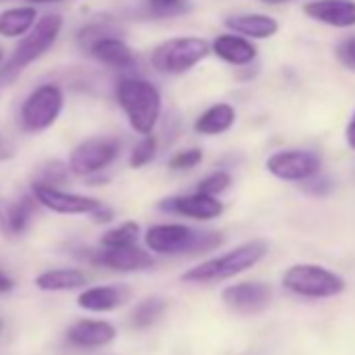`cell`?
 I'll return each mask as SVG.
<instances>
[{
	"instance_id": "obj_36",
	"label": "cell",
	"mask_w": 355,
	"mask_h": 355,
	"mask_svg": "<svg viewBox=\"0 0 355 355\" xmlns=\"http://www.w3.org/2000/svg\"><path fill=\"white\" fill-rule=\"evenodd\" d=\"M345 140H347V146L351 150H355V113H353V117H351V121H349V125L345 130Z\"/></svg>"
},
{
	"instance_id": "obj_19",
	"label": "cell",
	"mask_w": 355,
	"mask_h": 355,
	"mask_svg": "<svg viewBox=\"0 0 355 355\" xmlns=\"http://www.w3.org/2000/svg\"><path fill=\"white\" fill-rule=\"evenodd\" d=\"M117 330L107 320H80L67 330V340L76 347H103L115 338Z\"/></svg>"
},
{
	"instance_id": "obj_35",
	"label": "cell",
	"mask_w": 355,
	"mask_h": 355,
	"mask_svg": "<svg viewBox=\"0 0 355 355\" xmlns=\"http://www.w3.org/2000/svg\"><path fill=\"white\" fill-rule=\"evenodd\" d=\"M15 288V280L7 274V272H3L0 270V295H5V293H11Z\"/></svg>"
},
{
	"instance_id": "obj_16",
	"label": "cell",
	"mask_w": 355,
	"mask_h": 355,
	"mask_svg": "<svg viewBox=\"0 0 355 355\" xmlns=\"http://www.w3.org/2000/svg\"><path fill=\"white\" fill-rule=\"evenodd\" d=\"M209 46H211V55L234 67H245L257 59V46L253 44V40L239 36L234 32L216 36Z\"/></svg>"
},
{
	"instance_id": "obj_29",
	"label": "cell",
	"mask_w": 355,
	"mask_h": 355,
	"mask_svg": "<svg viewBox=\"0 0 355 355\" xmlns=\"http://www.w3.org/2000/svg\"><path fill=\"white\" fill-rule=\"evenodd\" d=\"M334 57L347 71L355 73V34L338 40V44L334 46Z\"/></svg>"
},
{
	"instance_id": "obj_31",
	"label": "cell",
	"mask_w": 355,
	"mask_h": 355,
	"mask_svg": "<svg viewBox=\"0 0 355 355\" xmlns=\"http://www.w3.org/2000/svg\"><path fill=\"white\" fill-rule=\"evenodd\" d=\"M303 191L309 193V195H315V197L328 195L330 193V180H326V178H320V173H315V175L309 178V180L303 182Z\"/></svg>"
},
{
	"instance_id": "obj_3",
	"label": "cell",
	"mask_w": 355,
	"mask_h": 355,
	"mask_svg": "<svg viewBox=\"0 0 355 355\" xmlns=\"http://www.w3.org/2000/svg\"><path fill=\"white\" fill-rule=\"evenodd\" d=\"M224 243L216 230H197L187 224H155L144 234L148 251L159 255H197L209 253Z\"/></svg>"
},
{
	"instance_id": "obj_5",
	"label": "cell",
	"mask_w": 355,
	"mask_h": 355,
	"mask_svg": "<svg viewBox=\"0 0 355 355\" xmlns=\"http://www.w3.org/2000/svg\"><path fill=\"white\" fill-rule=\"evenodd\" d=\"M211 55L207 40L199 36H175L157 44L150 53V65L163 76H184Z\"/></svg>"
},
{
	"instance_id": "obj_22",
	"label": "cell",
	"mask_w": 355,
	"mask_h": 355,
	"mask_svg": "<svg viewBox=\"0 0 355 355\" xmlns=\"http://www.w3.org/2000/svg\"><path fill=\"white\" fill-rule=\"evenodd\" d=\"M88 282L86 274L76 268H57V270H46L36 276V286L40 291L57 293V291H78L84 288Z\"/></svg>"
},
{
	"instance_id": "obj_37",
	"label": "cell",
	"mask_w": 355,
	"mask_h": 355,
	"mask_svg": "<svg viewBox=\"0 0 355 355\" xmlns=\"http://www.w3.org/2000/svg\"><path fill=\"white\" fill-rule=\"evenodd\" d=\"M261 5H268V7H278V5H288V3H295V0H259Z\"/></svg>"
},
{
	"instance_id": "obj_10",
	"label": "cell",
	"mask_w": 355,
	"mask_h": 355,
	"mask_svg": "<svg viewBox=\"0 0 355 355\" xmlns=\"http://www.w3.org/2000/svg\"><path fill=\"white\" fill-rule=\"evenodd\" d=\"M32 197L36 199L40 207L59 216H90L103 205V201L96 197L67 193V191H61L59 187H49V184H38V182L32 184Z\"/></svg>"
},
{
	"instance_id": "obj_24",
	"label": "cell",
	"mask_w": 355,
	"mask_h": 355,
	"mask_svg": "<svg viewBox=\"0 0 355 355\" xmlns=\"http://www.w3.org/2000/svg\"><path fill=\"white\" fill-rule=\"evenodd\" d=\"M140 236V226L136 222H123L101 236V247H125L136 245Z\"/></svg>"
},
{
	"instance_id": "obj_11",
	"label": "cell",
	"mask_w": 355,
	"mask_h": 355,
	"mask_svg": "<svg viewBox=\"0 0 355 355\" xmlns=\"http://www.w3.org/2000/svg\"><path fill=\"white\" fill-rule=\"evenodd\" d=\"M157 207L161 211L182 216L189 220H197V222H211L224 214V203L218 197H211V195H205L199 191H195L191 195H175V197L161 199L157 203Z\"/></svg>"
},
{
	"instance_id": "obj_7",
	"label": "cell",
	"mask_w": 355,
	"mask_h": 355,
	"mask_svg": "<svg viewBox=\"0 0 355 355\" xmlns=\"http://www.w3.org/2000/svg\"><path fill=\"white\" fill-rule=\"evenodd\" d=\"M65 107V92L59 84H42L34 88L21 105V125L26 132L38 134L57 123Z\"/></svg>"
},
{
	"instance_id": "obj_39",
	"label": "cell",
	"mask_w": 355,
	"mask_h": 355,
	"mask_svg": "<svg viewBox=\"0 0 355 355\" xmlns=\"http://www.w3.org/2000/svg\"><path fill=\"white\" fill-rule=\"evenodd\" d=\"M0 65H3V51H0Z\"/></svg>"
},
{
	"instance_id": "obj_34",
	"label": "cell",
	"mask_w": 355,
	"mask_h": 355,
	"mask_svg": "<svg viewBox=\"0 0 355 355\" xmlns=\"http://www.w3.org/2000/svg\"><path fill=\"white\" fill-rule=\"evenodd\" d=\"M90 218H92L96 224H109V222L113 220V211H111V209H109V207L103 203V205H101V207H98L94 214H90Z\"/></svg>"
},
{
	"instance_id": "obj_9",
	"label": "cell",
	"mask_w": 355,
	"mask_h": 355,
	"mask_svg": "<svg viewBox=\"0 0 355 355\" xmlns=\"http://www.w3.org/2000/svg\"><path fill=\"white\" fill-rule=\"evenodd\" d=\"M266 169L270 175L278 178L282 182H305L311 175L320 173L322 159L311 150L286 148L272 153L266 159Z\"/></svg>"
},
{
	"instance_id": "obj_26",
	"label": "cell",
	"mask_w": 355,
	"mask_h": 355,
	"mask_svg": "<svg viewBox=\"0 0 355 355\" xmlns=\"http://www.w3.org/2000/svg\"><path fill=\"white\" fill-rule=\"evenodd\" d=\"M155 157H157V136L150 132V134H144L136 142V146L132 148V153H130V165L134 169H140V167L148 165Z\"/></svg>"
},
{
	"instance_id": "obj_2",
	"label": "cell",
	"mask_w": 355,
	"mask_h": 355,
	"mask_svg": "<svg viewBox=\"0 0 355 355\" xmlns=\"http://www.w3.org/2000/svg\"><path fill=\"white\" fill-rule=\"evenodd\" d=\"M115 98L130 128L144 136L150 134L163 111L161 90L144 78H123L115 86Z\"/></svg>"
},
{
	"instance_id": "obj_14",
	"label": "cell",
	"mask_w": 355,
	"mask_h": 355,
	"mask_svg": "<svg viewBox=\"0 0 355 355\" xmlns=\"http://www.w3.org/2000/svg\"><path fill=\"white\" fill-rule=\"evenodd\" d=\"M303 13L330 28H353L355 26V0H307Z\"/></svg>"
},
{
	"instance_id": "obj_38",
	"label": "cell",
	"mask_w": 355,
	"mask_h": 355,
	"mask_svg": "<svg viewBox=\"0 0 355 355\" xmlns=\"http://www.w3.org/2000/svg\"><path fill=\"white\" fill-rule=\"evenodd\" d=\"M30 3H44V5H49V3H63V0H30Z\"/></svg>"
},
{
	"instance_id": "obj_20",
	"label": "cell",
	"mask_w": 355,
	"mask_h": 355,
	"mask_svg": "<svg viewBox=\"0 0 355 355\" xmlns=\"http://www.w3.org/2000/svg\"><path fill=\"white\" fill-rule=\"evenodd\" d=\"M236 123V109L230 103H216L195 119V132L201 136H220Z\"/></svg>"
},
{
	"instance_id": "obj_25",
	"label": "cell",
	"mask_w": 355,
	"mask_h": 355,
	"mask_svg": "<svg viewBox=\"0 0 355 355\" xmlns=\"http://www.w3.org/2000/svg\"><path fill=\"white\" fill-rule=\"evenodd\" d=\"M69 167L67 163L55 159V161H46L44 165L38 167V171L34 173V182L38 184H49V187H61L67 182L69 178Z\"/></svg>"
},
{
	"instance_id": "obj_23",
	"label": "cell",
	"mask_w": 355,
	"mask_h": 355,
	"mask_svg": "<svg viewBox=\"0 0 355 355\" xmlns=\"http://www.w3.org/2000/svg\"><path fill=\"white\" fill-rule=\"evenodd\" d=\"M165 309H167V301L163 297H146L134 307L130 322L134 328H148L163 315Z\"/></svg>"
},
{
	"instance_id": "obj_17",
	"label": "cell",
	"mask_w": 355,
	"mask_h": 355,
	"mask_svg": "<svg viewBox=\"0 0 355 355\" xmlns=\"http://www.w3.org/2000/svg\"><path fill=\"white\" fill-rule=\"evenodd\" d=\"M224 26L239 34L245 36L249 40H268L272 36L278 34L280 24L278 19H274L272 15H263V13H241V15H230L226 17Z\"/></svg>"
},
{
	"instance_id": "obj_21",
	"label": "cell",
	"mask_w": 355,
	"mask_h": 355,
	"mask_svg": "<svg viewBox=\"0 0 355 355\" xmlns=\"http://www.w3.org/2000/svg\"><path fill=\"white\" fill-rule=\"evenodd\" d=\"M38 21V11L32 5L26 7H11L0 13V36L15 40L26 36L34 24Z\"/></svg>"
},
{
	"instance_id": "obj_32",
	"label": "cell",
	"mask_w": 355,
	"mask_h": 355,
	"mask_svg": "<svg viewBox=\"0 0 355 355\" xmlns=\"http://www.w3.org/2000/svg\"><path fill=\"white\" fill-rule=\"evenodd\" d=\"M0 234L13 236L11 232V201L0 199Z\"/></svg>"
},
{
	"instance_id": "obj_1",
	"label": "cell",
	"mask_w": 355,
	"mask_h": 355,
	"mask_svg": "<svg viewBox=\"0 0 355 355\" xmlns=\"http://www.w3.org/2000/svg\"><path fill=\"white\" fill-rule=\"evenodd\" d=\"M63 32V17L57 13L40 17L34 28L21 36L19 44L15 46L13 55L0 65V86L13 84L32 63L42 59L59 40Z\"/></svg>"
},
{
	"instance_id": "obj_40",
	"label": "cell",
	"mask_w": 355,
	"mask_h": 355,
	"mask_svg": "<svg viewBox=\"0 0 355 355\" xmlns=\"http://www.w3.org/2000/svg\"><path fill=\"white\" fill-rule=\"evenodd\" d=\"M0 330H3V320H0Z\"/></svg>"
},
{
	"instance_id": "obj_13",
	"label": "cell",
	"mask_w": 355,
	"mask_h": 355,
	"mask_svg": "<svg viewBox=\"0 0 355 355\" xmlns=\"http://www.w3.org/2000/svg\"><path fill=\"white\" fill-rule=\"evenodd\" d=\"M92 261L96 266L115 270V272H140L155 266V259L148 251L140 249L138 245H125V247H101L92 255Z\"/></svg>"
},
{
	"instance_id": "obj_18",
	"label": "cell",
	"mask_w": 355,
	"mask_h": 355,
	"mask_svg": "<svg viewBox=\"0 0 355 355\" xmlns=\"http://www.w3.org/2000/svg\"><path fill=\"white\" fill-rule=\"evenodd\" d=\"M130 297V288L125 284H101L80 293L78 305L86 311H111L123 305Z\"/></svg>"
},
{
	"instance_id": "obj_4",
	"label": "cell",
	"mask_w": 355,
	"mask_h": 355,
	"mask_svg": "<svg viewBox=\"0 0 355 355\" xmlns=\"http://www.w3.org/2000/svg\"><path fill=\"white\" fill-rule=\"evenodd\" d=\"M268 243L266 241H249L239 245L236 249L211 257L182 274V282L191 284H209V282H220L226 278H234L251 268H255L266 255H268Z\"/></svg>"
},
{
	"instance_id": "obj_6",
	"label": "cell",
	"mask_w": 355,
	"mask_h": 355,
	"mask_svg": "<svg viewBox=\"0 0 355 355\" xmlns=\"http://www.w3.org/2000/svg\"><path fill=\"white\" fill-rule=\"evenodd\" d=\"M282 286L288 293L307 299H330L347 288L345 280L336 272L315 263L291 266L282 274Z\"/></svg>"
},
{
	"instance_id": "obj_30",
	"label": "cell",
	"mask_w": 355,
	"mask_h": 355,
	"mask_svg": "<svg viewBox=\"0 0 355 355\" xmlns=\"http://www.w3.org/2000/svg\"><path fill=\"white\" fill-rule=\"evenodd\" d=\"M153 13L157 15H173L178 11H182L184 0H146Z\"/></svg>"
},
{
	"instance_id": "obj_27",
	"label": "cell",
	"mask_w": 355,
	"mask_h": 355,
	"mask_svg": "<svg viewBox=\"0 0 355 355\" xmlns=\"http://www.w3.org/2000/svg\"><path fill=\"white\" fill-rule=\"evenodd\" d=\"M230 187H232V175L228 171H224V169H218V171L207 173L203 180H199L197 191L199 193H205V195H211V197H220Z\"/></svg>"
},
{
	"instance_id": "obj_28",
	"label": "cell",
	"mask_w": 355,
	"mask_h": 355,
	"mask_svg": "<svg viewBox=\"0 0 355 355\" xmlns=\"http://www.w3.org/2000/svg\"><path fill=\"white\" fill-rule=\"evenodd\" d=\"M203 161V150L193 146V148H184V150H178L171 159H169V169L173 171H187V169H193L197 165H201Z\"/></svg>"
},
{
	"instance_id": "obj_8",
	"label": "cell",
	"mask_w": 355,
	"mask_h": 355,
	"mask_svg": "<svg viewBox=\"0 0 355 355\" xmlns=\"http://www.w3.org/2000/svg\"><path fill=\"white\" fill-rule=\"evenodd\" d=\"M121 142L113 136H92L78 142L69 155L67 167L78 178L94 175L107 169L119 157Z\"/></svg>"
},
{
	"instance_id": "obj_33",
	"label": "cell",
	"mask_w": 355,
	"mask_h": 355,
	"mask_svg": "<svg viewBox=\"0 0 355 355\" xmlns=\"http://www.w3.org/2000/svg\"><path fill=\"white\" fill-rule=\"evenodd\" d=\"M13 157H15V146H13V142L7 140L3 134H0V163H3V161H9V159H13Z\"/></svg>"
},
{
	"instance_id": "obj_15",
	"label": "cell",
	"mask_w": 355,
	"mask_h": 355,
	"mask_svg": "<svg viewBox=\"0 0 355 355\" xmlns=\"http://www.w3.org/2000/svg\"><path fill=\"white\" fill-rule=\"evenodd\" d=\"M86 53L92 59H96L98 63L113 67V69L125 71L136 65V53L123 38H119V34H107V36L98 38L96 42L90 44V49Z\"/></svg>"
},
{
	"instance_id": "obj_12",
	"label": "cell",
	"mask_w": 355,
	"mask_h": 355,
	"mask_svg": "<svg viewBox=\"0 0 355 355\" xmlns=\"http://www.w3.org/2000/svg\"><path fill=\"white\" fill-rule=\"evenodd\" d=\"M222 299L239 313H261L272 303V286L266 282H239L226 286Z\"/></svg>"
}]
</instances>
